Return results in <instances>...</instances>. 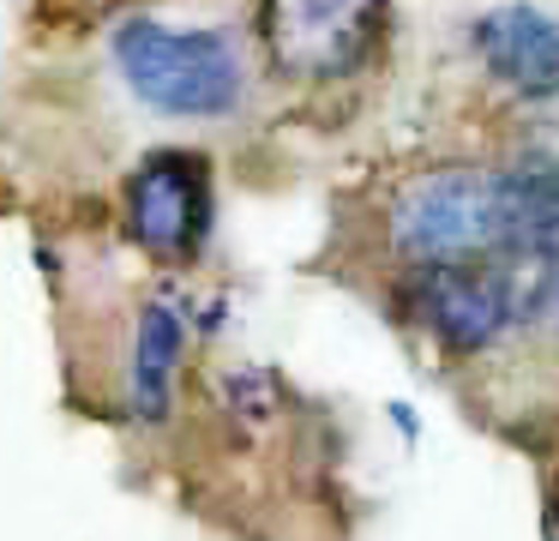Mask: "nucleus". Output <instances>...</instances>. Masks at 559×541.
Wrapping results in <instances>:
<instances>
[{"mask_svg": "<svg viewBox=\"0 0 559 541\" xmlns=\"http://www.w3.org/2000/svg\"><path fill=\"white\" fill-rule=\"evenodd\" d=\"M391 0H259V48L295 84H343L385 55Z\"/></svg>", "mask_w": 559, "mask_h": 541, "instance_id": "obj_3", "label": "nucleus"}, {"mask_svg": "<svg viewBox=\"0 0 559 541\" xmlns=\"http://www.w3.org/2000/svg\"><path fill=\"white\" fill-rule=\"evenodd\" d=\"M403 313L445 361H475L530 325V271L523 259H457L409 264Z\"/></svg>", "mask_w": 559, "mask_h": 541, "instance_id": "obj_2", "label": "nucleus"}, {"mask_svg": "<svg viewBox=\"0 0 559 541\" xmlns=\"http://www.w3.org/2000/svg\"><path fill=\"white\" fill-rule=\"evenodd\" d=\"M469 48L481 72L518 103H559V19L530 0L475 12Z\"/></svg>", "mask_w": 559, "mask_h": 541, "instance_id": "obj_5", "label": "nucleus"}, {"mask_svg": "<svg viewBox=\"0 0 559 541\" xmlns=\"http://www.w3.org/2000/svg\"><path fill=\"white\" fill-rule=\"evenodd\" d=\"M109 55L121 84L163 120H229L247 103V48L223 24H115Z\"/></svg>", "mask_w": 559, "mask_h": 541, "instance_id": "obj_1", "label": "nucleus"}, {"mask_svg": "<svg viewBox=\"0 0 559 541\" xmlns=\"http://www.w3.org/2000/svg\"><path fill=\"white\" fill-rule=\"evenodd\" d=\"M181 355L187 319L175 313V301H145L133 319V343H127V409H133V421H169Z\"/></svg>", "mask_w": 559, "mask_h": 541, "instance_id": "obj_6", "label": "nucleus"}, {"mask_svg": "<svg viewBox=\"0 0 559 541\" xmlns=\"http://www.w3.org/2000/svg\"><path fill=\"white\" fill-rule=\"evenodd\" d=\"M127 235L157 264H193L217 223V187H211V156L199 151H151L121 187Z\"/></svg>", "mask_w": 559, "mask_h": 541, "instance_id": "obj_4", "label": "nucleus"}]
</instances>
